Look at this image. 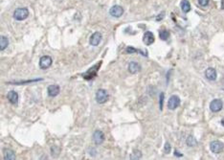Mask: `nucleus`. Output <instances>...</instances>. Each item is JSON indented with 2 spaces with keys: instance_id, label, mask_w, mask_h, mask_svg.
<instances>
[{
  "instance_id": "obj_1",
  "label": "nucleus",
  "mask_w": 224,
  "mask_h": 160,
  "mask_svg": "<svg viewBox=\"0 0 224 160\" xmlns=\"http://www.w3.org/2000/svg\"><path fill=\"white\" fill-rule=\"evenodd\" d=\"M29 10L27 8H18L14 13V18L17 21H21L28 17Z\"/></svg>"
},
{
  "instance_id": "obj_12",
  "label": "nucleus",
  "mask_w": 224,
  "mask_h": 160,
  "mask_svg": "<svg viewBox=\"0 0 224 160\" xmlns=\"http://www.w3.org/2000/svg\"><path fill=\"white\" fill-rule=\"evenodd\" d=\"M205 76L208 80L210 81H216V71L215 68H213V67H209V68H207L206 72H205Z\"/></svg>"
},
{
  "instance_id": "obj_4",
  "label": "nucleus",
  "mask_w": 224,
  "mask_h": 160,
  "mask_svg": "<svg viewBox=\"0 0 224 160\" xmlns=\"http://www.w3.org/2000/svg\"><path fill=\"white\" fill-rule=\"evenodd\" d=\"M180 105V98L178 96L176 95H173L171 96L170 99H169V102H168V107L170 108V109H175V108H177Z\"/></svg>"
},
{
  "instance_id": "obj_23",
  "label": "nucleus",
  "mask_w": 224,
  "mask_h": 160,
  "mask_svg": "<svg viewBox=\"0 0 224 160\" xmlns=\"http://www.w3.org/2000/svg\"><path fill=\"white\" fill-rule=\"evenodd\" d=\"M163 103H164V94L161 93L160 94V109H163Z\"/></svg>"
},
{
  "instance_id": "obj_24",
  "label": "nucleus",
  "mask_w": 224,
  "mask_h": 160,
  "mask_svg": "<svg viewBox=\"0 0 224 160\" xmlns=\"http://www.w3.org/2000/svg\"><path fill=\"white\" fill-rule=\"evenodd\" d=\"M175 155H179V156H182V154H180V152H178L177 151H175Z\"/></svg>"
},
{
  "instance_id": "obj_25",
  "label": "nucleus",
  "mask_w": 224,
  "mask_h": 160,
  "mask_svg": "<svg viewBox=\"0 0 224 160\" xmlns=\"http://www.w3.org/2000/svg\"><path fill=\"white\" fill-rule=\"evenodd\" d=\"M221 125H222V126L224 127V118H223V119L221 120Z\"/></svg>"
},
{
  "instance_id": "obj_8",
  "label": "nucleus",
  "mask_w": 224,
  "mask_h": 160,
  "mask_svg": "<svg viewBox=\"0 0 224 160\" xmlns=\"http://www.w3.org/2000/svg\"><path fill=\"white\" fill-rule=\"evenodd\" d=\"M93 140H94L96 145H101L105 141V134L102 131H96L93 134Z\"/></svg>"
},
{
  "instance_id": "obj_15",
  "label": "nucleus",
  "mask_w": 224,
  "mask_h": 160,
  "mask_svg": "<svg viewBox=\"0 0 224 160\" xmlns=\"http://www.w3.org/2000/svg\"><path fill=\"white\" fill-rule=\"evenodd\" d=\"M17 158L15 156V153L14 151L10 149H4V159L5 160H14Z\"/></svg>"
},
{
  "instance_id": "obj_20",
  "label": "nucleus",
  "mask_w": 224,
  "mask_h": 160,
  "mask_svg": "<svg viewBox=\"0 0 224 160\" xmlns=\"http://www.w3.org/2000/svg\"><path fill=\"white\" fill-rule=\"evenodd\" d=\"M170 149H171V146H170V144L167 142V143L165 144V146H164V152L168 154V153H170Z\"/></svg>"
},
{
  "instance_id": "obj_6",
  "label": "nucleus",
  "mask_w": 224,
  "mask_h": 160,
  "mask_svg": "<svg viewBox=\"0 0 224 160\" xmlns=\"http://www.w3.org/2000/svg\"><path fill=\"white\" fill-rule=\"evenodd\" d=\"M52 58L49 56H43L40 58V60H39V66L41 69H47L49 68V67L51 66L52 64Z\"/></svg>"
},
{
  "instance_id": "obj_2",
  "label": "nucleus",
  "mask_w": 224,
  "mask_h": 160,
  "mask_svg": "<svg viewBox=\"0 0 224 160\" xmlns=\"http://www.w3.org/2000/svg\"><path fill=\"white\" fill-rule=\"evenodd\" d=\"M109 98V95L107 93V91L105 89H99L96 93V101L99 104H105L107 102Z\"/></svg>"
},
{
  "instance_id": "obj_18",
  "label": "nucleus",
  "mask_w": 224,
  "mask_h": 160,
  "mask_svg": "<svg viewBox=\"0 0 224 160\" xmlns=\"http://www.w3.org/2000/svg\"><path fill=\"white\" fill-rule=\"evenodd\" d=\"M186 144H187V145H188L189 147H195V146L197 145V141H196V139H195L194 136L190 135L188 138H187Z\"/></svg>"
},
{
  "instance_id": "obj_17",
  "label": "nucleus",
  "mask_w": 224,
  "mask_h": 160,
  "mask_svg": "<svg viewBox=\"0 0 224 160\" xmlns=\"http://www.w3.org/2000/svg\"><path fill=\"white\" fill-rule=\"evenodd\" d=\"M8 45H9V39L6 37L0 38V49H1V51L6 49Z\"/></svg>"
},
{
  "instance_id": "obj_14",
  "label": "nucleus",
  "mask_w": 224,
  "mask_h": 160,
  "mask_svg": "<svg viewBox=\"0 0 224 160\" xmlns=\"http://www.w3.org/2000/svg\"><path fill=\"white\" fill-rule=\"evenodd\" d=\"M140 70H141V66L139 65V63H135V61H131V63L128 64V71L131 74H136Z\"/></svg>"
},
{
  "instance_id": "obj_10",
  "label": "nucleus",
  "mask_w": 224,
  "mask_h": 160,
  "mask_svg": "<svg viewBox=\"0 0 224 160\" xmlns=\"http://www.w3.org/2000/svg\"><path fill=\"white\" fill-rule=\"evenodd\" d=\"M60 86L59 85H51L48 86L47 88V92H48V95L50 97H56L58 96L60 93Z\"/></svg>"
},
{
  "instance_id": "obj_13",
  "label": "nucleus",
  "mask_w": 224,
  "mask_h": 160,
  "mask_svg": "<svg viewBox=\"0 0 224 160\" xmlns=\"http://www.w3.org/2000/svg\"><path fill=\"white\" fill-rule=\"evenodd\" d=\"M7 98L9 102L13 105H17L18 103V94L15 91H10L9 93L7 94Z\"/></svg>"
},
{
  "instance_id": "obj_5",
  "label": "nucleus",
  "mask_w": 224,
  "mask_h": 160,
  "mask_svg": "<svg viewBox=\"0 0 224 160\" xmlns=\"http://www.w3.org/2000/svg\"><path fill=\"white\" fill-rule=\"evenodd\" d=\"M223 107V103L221 100L219 99H216V100H213L210 104V109L213 112H218L222 109Z\"/></svg>"
},
{
  "instance_id": "obj_22",
  "label": "nucleus",
  "mask_w": 224,
  "mask_h": 160,
  "mask_svg": "<svg viewBox=\"0 0 224 160\" xmlns=\"http://www.w3.org/2000/svg\"><path fill=\"white\" fill-rule=\"evenodd\" d=\"M126 52H127V54H134V53H136V52H137V50L135 49V48H133V47H127V48L126 49Z\"/></svg>"
},
{
  "instance_id": "obj_21",
  "label": "nucleus",
  "mask_w": 224,
  "mask_h": 160,
  "mask_svg": "<svg viewBox=\"0 0 224 160\" xmlns=\"http://www.w3.org/2000/svg\"><path fill=\"white\" fill-rule=\"evenodd\" d=\"M198 4L201 7H206L209 4V0H198Z\"/></svg>"
},
{
  "instance_id": "obj_19",
  "label": "nucleus",
  "mask_w": 224,
  "mask_h": 160,
  "mask_svg": "<svg viewBox=\"0 0 224 160\" xmlns=\"http://www.w3.org/2000/svg\"><path fill=\"white\" fill-rule=\"evenodd\" d=\"M159 37L162 40H167L170 38V32L167 30H162L159 32Z\"/></svg>"
},
{
  "instance_id": "obj_11",
  "label": "nucleus",
  "mask_w": 224,
  "mask_h": 160,
  "mask_svg": "<svg viewBox=\"0 0 224 160\" xmlns=\"http://www.w3.org/2000/svg\"><path fill=\"white\" fill-rule=\"evenodd\" d=\"M154 35L152 32H146L143 37V41L146 45H150L154 42Z\"/></svg>"
},
{
  "instance_id": "obj_7",
  "label": "nucleus",
  "mask_w": 224,
  "mask_h": 160,
  "mask_svg": "<svg viewBox=\"0 0 224 160\" xmlns=\"http://www.w3.org/2000/svg\"><path fill=\"white\" fill-rule=\"evenodd\" d=\"M109 14H110V15H112L113 17H121L124 14V9L123 7L119 6V5H115V6L110 8Z\"/></svg>"
},
{
  "instance_id": "obj_3",
  "label": "nucleus",
  "mask_w": 224,
  "mask_h": 160,
  "mask_svg": "<svg viewBox=\"0 0 224 160\" xmlns=\"http://www.w3.org/2000/svg\"><path fill=\"white\" fill-rule=\"evenodd\" d=\"M210 149L213 153H220L224 149V144L220 141H212L210 143Z\"/></svg>"
},
{
  "instance_id": "obj_16",
  "label": "nucleus",
  "mask_w": 224,
  "mask_h": 160,
  "mask_svg": "<svg viewBox=\"0 0 224 160\" xmlns=\"http://www.w3.org/2000/svg\"><path fill=\"white\" fill-rule=\"evenodd\" d=\"M180 7H181L182 12L185 13V14L189 13L191 11V4L188 0H182L181 3H180Z\"/></svg>"
},
{
  "instance_id": "obj_9",
  "label": "nucleus",
  "mask_w": 224,
  "mask_h": 160,
  "mask_svg": "<svg viewBox=\"0 0 224 160\" xmlns=\"http://www.w3.org/2000/svg\"><path fill=\"white\" fill-rule=\"evenodd\" d=\"M101 40H102V34L99 33V32H96L91 35L89 42L92 46H97V45L100 44Z\"/></svg>"
}]
</instances>
